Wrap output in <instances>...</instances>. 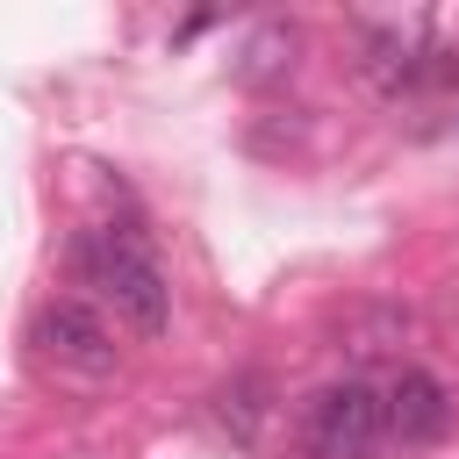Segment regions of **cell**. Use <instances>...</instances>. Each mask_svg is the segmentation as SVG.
<instances>
[{"instance_id":"277c9868","label":"cell","mask_w":459,"mask_h":459,"mask_svg":"<svg viewBox=\"0 0 459 459\" xmlns=\"http://www.w3.org/2000/svg\"><path fill=\"white\" fill-rule=\"evenodd\" d=\"M380 402H387V437H402V445H437L452 430V387L423 366H402L380 387Z\"/></svg>"},{"instance_id":"7a4b0ae2","label":"cell","mask_w":459,"mask_h":459,"mask_svg":"<svg viewBox=\"0 0 459 459\" xmlns=\"http://www.w3.org/2000/svg\"><path fill=\"white\" fill-rule=\"evenodd\" d=\"M380 437H387V402H380V387L359 380V373L323 380V387L301 402V452H308V459H366Z\"/></svg>"},{"instance_id":"6da1fadb","label":"cell","mask_w":459,"mask_h":459,"mask_svg":"<svg viewBox=\"0 0 459 459\" xmlns=\"http://www.w3.org/2000/svg\"><path fill=\"white\" fill-rule=\"evenodd\" d=\"M72 273L136 330V337H165L172 323V287H165V265L151 251V237L136 222H93L72 237Z\"/></svg>"},{"instance_id":"5b68a950","label":"cell","mask_w":459,"mask_h":459,"mask_svg":"<svg viewBox=\"0 0 459 459\" xmlns=\"http://www.w3.org/2000/svg\"><path fill=\"white\" fill-rule=\"evenodd\" d=\"M294 50H301V29H294V22H258L251 43L237 50V79H244V86H265V79H280V72L294 65Z\"/></svg>"},{"instance_id":"3957f363","label":"cell","mask_w":459,"mask_h":459,"mask_svg":"<svg viewBox=\"0 0 459 459\" xmlns=\"http://www.w3.org/2000/svg\"><path fill=\"white\" fill-rule=\"evenodd\" d=\"M29 351H36L43 366H57V373H79V380H108V373L122 366L115 330L100 323V308H86V301H72V294L36 308V323H29Z\"/></svg>"}]
</instances>
